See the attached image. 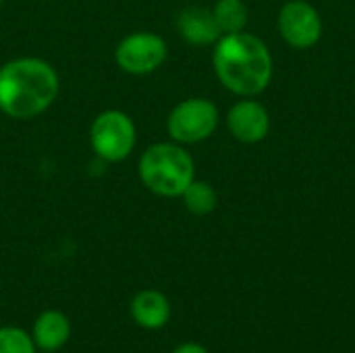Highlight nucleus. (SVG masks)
I'll list each match as a JSON object with an SVG mask.
<instances>
[{"instance_id":"nucleus-8","label":"nucleus","mask_w":355,"mask_h":353,"mask_svg":"<svg viewBox=\"0 0 355 353\" xmlns=\"http://www.w3.org/2000/svg\"><path fill=\"white\" fill-rule=\"evenodd\" d=\"M227 129L241 144H260L270 133V114L256 98H239L227 112Z\"/></svg>"},{"instance_id":"nucleus-4","label":"nucleus","mask_w":355,"mask_h":353,"mask_svg":"<svg viewBox=\"0 0 355 353\" xmlns=\"http://www.w3.org/2000/svg\"><path fill=\"white\" fill-rule=\"evenodd\" d=\"M218 123V106L210 98L193 96L173 106L166 119V131L173 141L181 146H191L212 137Z\"/></svg>"},{"instance_id":"nucleus-2","label":"nucleus","mask_w":355,"mask_h":353,"mask_svg":"<svg viewBox=\"0 0 355 353\" xmlns=\"http://www.w3.org/2000/svg\"><path fill=\"white\" fill-rule=\"evenodd\" d=\"M58 89V73L44 58L19 56L0 67V112L10 119L29 121L44 114Z\"/></svg>"},{"instance_id":"nucleus-11","label":"nucleus","mask_w":355,"mask_h":353,"mask_svg":"<svg viewBox=\"0 0 355 353\" xmlns=\"http://www.w3.org/2000/svg\"><path fill=\"white\" fill-rule=\"evenodd\" d=\"M71 337V322L58 310H46L33 325V343L44 352H58Z\"/></svg>"},{"instance_id":"nucleus-10","label":"nucleus","mask_w":355,"mask_h":353,"mask_svg":"<svg viewBox=\"0 0 355 353\" xmlns=\"http://www.w3.org/2000/svg\"><path fill=\"white\" fill-rule=\"evenodd\" d=\"M131 316L141 329L158 331L171 320V302L156 289H144L131 302Z\"/></svg>"},{"instance_id":"nucleus-9","label":"nucleus","mask_w":355,"mask_h":353,"mask_svg":"<svg viewBox=\"0 0 355 353\" xmlns=\"http://www.w3.org/2000/svg\"><path fill=\"white\" fill-rule=\"evenodd\" d=\"M177 31L187 44L193 46H214L223 35L212 15V8L198 6V4L185 6L177 15Z\"/></svg>"},{"instance_id":"nucleus-13","label":"nucleus","mask_w":355,"mask_h":353,"mask_svg":"<svg viewBox=\"0 0 355 353\" xmlns=\"http://www.w3.org/2000/svg\"><path fill=\"white\" fill-rule=\"evenodd\" d=\"M212 15L220 27V33H237L248 27L250 10L243 0H216Z\"/></svg>"},{"instance_id":"nucleus-5","label":"nucleus","mask_w":355,"mask_h":353,"mask_svg":"<svg viewBox=\"0 0 355 353\" xmlns=\"http://www.w3.org/2000/svg\"><path fill=\"white\" fill-rule=\"evenodd\" d=\"M137 144V127L133 119L123 110L100 112L89 127L92 152L104 162H123L131 156Z\"/></svg>"},{"instance_id":"nucleus-1","label":"nucleus","mask_w":355,"mask_h":353,"mask_svg":"<svg viewBox=\"0 0 355 353\" xmlns=\"http://www.w3.org/2000/svg\"><path fill=\"white\" fill-rule=\"evenodd\" d=\"M212 67L223 87L239 98H256L262 94L275 73L268 46L245 29L218 37L212 52Z\"/></svg>"},{"instance_id":"nucleus-7","label":"nucleus","mask_w":355,"mask_h":353,"mask_svg":"<svg viewBox=\"0 0 355 353\" xmlns=\"http://www.w3.org/2000/svg\"><path fill=\"white\" fill-rule=\"evenodd\" d=\"M277 27L283 42L295 50L314 48L324 31L318 8L308 0H287L279 10Z\"/></svg>"},{"instance_id":"nucleus-12","label":"nucleus","mask_w":355,"mask_h":353,"mask_svg":"<svg viewBox=\"0 0 355 353\" xmlns=\"http://www.w3.org/2000/svg\"><path fill=\"white\" fill-rule=\"evenodd\" d=\"M181 200H183V206L187 208V212L193 216H208L218 206L216 189L208 181H202V179H193L187 185V189L181 193Z\"/></svg>"},{"instance_id":"nucleus-6","label":"nucleus","mask_w":355,"mask_h":353,"mask_svg":"<svg viewBox=\"0 0 355 353\" xmlns=\"http://www.w3.org/2000/svg\"><path fill=\"white\" fill-rule=\"evenodd\" d=\"M168 56V44L154 31H133L125 35L114 50V60L129 75H150L158 71Z\"/></svg>"},{"instance_id":"nucleus-14","label":"nucleus","mask_w":355,"mask_h":353,"mask_svg":"<svg viewBox=\"0 0 355 353\" xmlns=\"http://www.w3.org/2000/svg\"><path fill=\"white\" fill-rule=\"evenodd\" d=\"M0 353H35L33 339L17 327L0 329Z\"/></svg>"},{"instance_id":"nucleus-3","label":"nucleus","mask_w":355,"mask_h":353,"mask_svg":"<svg viewBox=\"0 0 355 353\" xmlns=\"http://www.w3.org/2000/svg\"><path fill=\"white\" fill-rule=\"evenodd\" d=\"M139 181L160 198H181L196 179V162L185 146L177 141H156L148 146L137 162Z\"/></svg>"},{"instance_id":"nucleus-15","label":"nucleus","mask_w":355,"mask_h":353,"mask_svg":"<svg viewBox=\"0 0 355 353\" xmlns=\"http://www.w3.org/2000/svg\"><path fill=\"white\" fill-rule=\"evenodd\" d=\"M173 353H208V350L204 345H200V343H183Z\"/></svg>"}]
</instances>
